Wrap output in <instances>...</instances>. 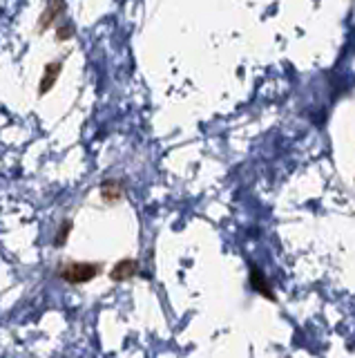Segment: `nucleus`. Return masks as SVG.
<instances>
[{"mask_svg":"<svg viewBox=\"0 0 355 358\" xmlns=\"http://www.w3.org/2000/svg\"><path fill=\"white\" fill-rule=\"evenodd\" d=\"M101 273V264L96 262H69L58 268V275L69 284H85Z\"/></svg>","mask_w":355,"mask_h":358,"instance_id":"1","label":"nucleus"},{"mask_svg":"<svg viewBox=\"0 0 355 358\" xmlns=\"http://www.w3.org/2000/svg\"><path fill=\"white\" fill-rule=\"evenodd\" d=\"M137 271H139V262L128 257V260H121L112 266V271H110V280L125 282V280H132V278L137 275Z\"/></svg>","mask_w":355,"mask_h":358,"instance_id":"2","label":"nucleus"},{"mask_svg":"<svg viewBox=\"0 0 355 358\" xmlns=\"http://www.w3.org/2000/svg\"><path fill=\"white\" fill-rule=\"evenodd\" d=\"M65 12V0H49L43 16H40V23H38V29L40 32H45V29L52 25L56 18Z\"/></svg>","mask_w":355,"mask_h":358,"instance_id":"3","label":"nucleus"},{"mask_svg":"<svg viewBox=\"0 0 355 358\" xmlns=\"http://www.w3.org/2000/svg\"><path fill=\"white\" fill-rule=\"evenodd\" d=\"M60 69H63V65H60V63H49V65H45L43 78H40V90H38L40 94H47L49 90L56 85L58 76H60Z\"/></svg>","mask_w":355,"mask_h":358,"instance_id":"4","label":"nucleus"},{"mask_svg":"<svg viewBox=\"0 0 355 358\" xmlns=\"http://www.w3.org/2000/svg\"><path fill=\"white\" fill-rule=\"evenodd\" d=\"M101 191H103V193H101V195H103V200L105 202H112V204L119 202L121 197H123V191H121V186L116 182H105Z\"/></svg>","mask_w":355,"mask_h":358,"instance_id":"5","label":"nucleus"},{"mask_svg":"<svg viewBox=\"0 0 355 358\" xmlns=\"http://www.w3.org/2000/svg\"><path fill=\"white\" fill-rule=\"evenodd\" d=\"M252 287H255V289H257L261 296H268L270 300H272V293L268 291V284H263V280H261V273L257 271V268H252Z\"/></svg>","mask_w":355,"mask_h":358,"instance_id":"6","label":"nucleus"},{"mask_svg":"<svg viewBox=\"0 0 355 358\" xmlns=\"http://www.w3.org/2000/svg\"><path fill=\"white\" fill-rule=\"evenodd\" d=\"M69 231H72V224H69V222H65L63 226H60V233H58V237H56V244H58V246L65 242V237H67Z\"/></svg>","mask_w":355,"mask_h":358,"instance_id":"7","label":"nucleus"},{"mask_svg":"<svg viewBox=\"0 0 355 358\" xmlns=\"http://www.w3.org/2000/svg\"><path fill=\"white\" fill-rule=\"evenodd\" d=\"M72 32H74V29L72 27H60L58 29V41H65V38H69V36H72Z\"/></svg>","mask_w":355,"mask_h":358,"instance_id":"8","label":"nucleus"}]
</instances>
